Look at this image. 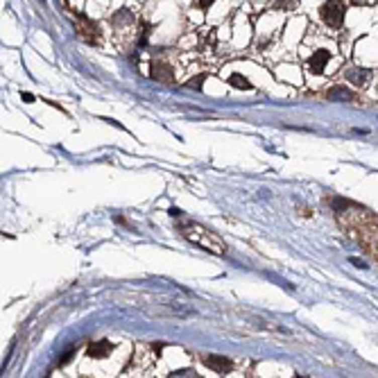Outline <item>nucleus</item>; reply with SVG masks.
<instances>
[{"instance_id":"1","label":"nucleus","mask_w":378,"mask_h":378,"mask_svg":"<svg viewBox=\"0 0 378 378\" xmlns=\"http://www.w3.org/2000/svg\"><path fill=\"white\" fill-rule=\"evenodd\" d=\"M179 231H181V236L186 238L188 242H193V245H197L200 249H206L211 251V254H227V245H224V240L220 236H215L211 229L202 227V224H195V222H186L179 227Z\"/></svg>"},{"instance_id":"2","label":"nucleus","mask_w":378,"mask_h":378,"mask_svg":"<svg viewBox=\"0 0 378 378\" xmlns=\"http://www.w3.org/2000/svg\"><path fill=\"white\" fill-rule=\"evenodd\" d=\"M319 16H322V21L328 25V28L337 30V28H342V23H344L346 7H344V3H340V0H326V3L319 7Z\"/></svg>"},{"instance_id":"3","label":"nucleus","mask_w":378,"mask_h":378,"mask_svg":"<svg viewBox=\"0 0 378 378\" xmlns=\"http://www.w3.org/2000/svg\"><path fill=\"white\" fill-rule=\"evenodd\" d=\"M75 32H77V37L82 39V41L91 43V46L100 43V28H98V23H96V21H91V19H86V16H82V14L77 16Z\"/></svg>"},{"instance_id":"4","label":"nucleus","mask_w":378,"mask_h":378,"mask_svg":"<svg viewBox=\"0 0 378 378\" xmlns=\"http://www.w3.org/2000/svg\"><path fill=\"white\" fill-rule=\"evenodd\" d=\"M202 362L218 373H229L233 369V362L224 355H202Z\"/></svg>"},{"instance_id":"5","label":"nucleus","mask_w":378,"mask_h":378,"mask_svg":"<svg viewBox=\"0 0 378 378\" xmlns=\"http://www.w3.org/2000/svg\"><path fill=\"white\" fill-rule=\"evenodd\" d=\"M150 77L152 79H159L163 84H172L174 82V73H172V66L170 64H161V61H154L150 68Z\"/></svg>"},{"instance_id":"6","label":"nucleus","mask_w":378,"mask_h":378,"mask_svg":"<svg viewBox=\"0 0 378 378\" xmlns=\"http://www.w3.org/2000/svg\"><path fill=\"white\" fill-rule=\"evenodd\" d=\"M328 59H331V52H328L326 48H319V50L313 52V57L308 59V70H310L313 75L324 73V66L328 64Z\"/></svg>"},{"instance_id":"7","label":"nucleus","mask_w":378,"mask_h":378,"mask_svg":"<svg viewBox=\"0 0 378 378\" xmlns=\"http://www.w3.org/2000/svg\"><path fill=\"white\" fill-rule=\"evenodd\" d=\"M326 98L333 102H351V100H355V93L351 91L349 86H344V84H337V86L328 88Z\"/></svg>"},{"instance_id":"8","label":"nucleus","mask_w":378,"mask_h":378,"mask_svg":"<svg viewBox=\"0 0 378 378\" xmlns=\"http://www.w3.org/2000/svg\"><path fill=\"white\" fill-rule=\"evenodd\" d=\"M344 75H346V79H349L351 84H358V86H364V84L371 79V70H369V68H360V66L349 68Z\"/></svg>"},{"instance_id":"9","label":"nucleus","mask_w":378,"mask_h":378,"mask_svg":"<svg viewBox=\"0 0 378 378\" xmlns=\"http://www.w3.org/2000/svg\"><path fill=\"white\" fill-rule=\"evenodd\" d=\"M109 351H111V342L109 340H98V342H93L91 346H88V358H105V355H109Z\"/></svg>"},{"instance_id":"10","label":"nucleus","mask_w":378,"mask_h":378,"mask_svg":"<svg viewBox=\"0 0 378 378\" xmlns=\"http://www.w3.org/2000/svg\"><path fill=\"white\" fill-rule=\"evenodd\" d=\"M229 84H231L233 88H242V91H251V84H249V79L245 77V75H240V73H233L231 77H229Z\"/></svg>"},{"instance_id":"11","label":"nucleus","mask_w":378,"mask_h":378,"mask_svg":"<svg viewBox=\"0 0 378 378\" xmlns=\"http://www.w3.org/2000/svg\"><path fill=\"white\" fill-rule=\"evenodd\" d=\"M172 378H181V376H188V378H195V371L193 369H179V371H172L170 373Z\"/></svg>"},{"instance_id":"12","label":"nucleus","mask_w":378,"mask_h":378,"mask_svg":"<svg viewBox=\"0 0 378 378\" xmlns=\"http://www.w3.org/2000/svg\"><path fill=\"white\" fill-rule=\"evenodd\" d=\"M204 79H206V75L202 73V75H197V77H193L191 82H188V86H191V88H200V84L204 82Z\"/></svg>"},{"instance_id":"13","label":"nucleus","mask_w":378,"mask_h":378,"mask_svg":"<svg viewBox=\"0 0 378 378\" xmlns=\"http://www.w3.org/2000/svg\"><path fill=\"white\" fill-rule=\"evenodd\" d=\"M349 263H351V265H355L358 269H367V263H364V260H360V258H353V256L349 258Z\"/></svg>"},{"instance_id":"14","label":"nucleus","mask_w":378,"mask_h":378,"mask_svg":"<svg viewBox=\"0 0 378 378\" xmlns=\"http://www.w3.org/2000/svg\"><path fill=\"white\" fill-rule=\"evenodd\" d=\"M213 3H215V0H197V5H200L202 10H209V7L213 5Z\"/></svg>"},{"instance_id":"15","label":"nucleus","mask_w":378,"mask_h":378,"mask_svg":"<svg viewBox=\"0 0 378 378\" xmlns=\"http://www.w3.org/2000/svg\"><path fill=\"white\" fill-rule=\"evenodd\" d=\"M21 98H23L25 102H34V96H32V93H21Z\"/></svg>"},{"instance_id":"16","label":"nucleus","mask_w":378,"mask_h":378,"mask_svg":"<svg viewBox=\"0 0 378 378\" xmlns=\"http://www.w3.org/2000/svg\"><path fill=\"white\" fill-rule=\"evenodd\" d=\"M353 5H367V3H373V0H351Z\"/></svg>"}]
</instances>
